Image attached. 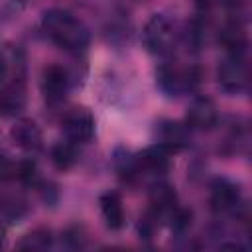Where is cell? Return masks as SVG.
I'll list each match as a JSON object with an SVG mask.
<instances>
[{"label": "cell", "instance_id": "cell-16", "mask_svg": "<svg viewBox=\"0 0 252 252\" xmlns=\"http://www.w3.org/2000/svg\"><path fill=\"white\" fill-rule=\"evenodd\" d=\"M248 122L240 116H232L226 124V136L222 142V152L226 154H242L248 148Z\"/></svg>", "mask_w": 252, "mask_h": 252}, {"label": "cell", "instance_id": "cell-8", "mask_svg": "<svg viewBox=\"0 0 252 252\" xmlns=\"http://www.w3.org/2000/svg\"><path fill=\"white\" fill-rule=\"evenodd\" d=\"M171 163V154L161 146L154 144L142 152H136V183H154L163 179Z\"/></svg>", "mask_w": 252, "mask_h": 252}, {"label": "cell", "instance_id": "cell-22", "mask_svg": "<svg viewBox=\"0 0 252 252\" xmlns=\"http://www.w3.org/2000/svg\"><path fill=\"white\" fill-rule=\"evenodd\" d=\"M26 0H0V22H10L22 14Z\"/></svg>", "mask_w": 252, "mask_h": 252}, {"label": "cell", "instance_id": "cell-23", "mask_svg": "<svg viewBox=\"0 0 252 252\" xmlns=\"http://www.w3.org/2000/svg\"><path fill=\"white\" fill-rule=\"evenodd\" d=\"M16 163L8 154L0 152V183H8L16 179Z\"/></svg>", "mask_w": 252, "mask_h": 252}, {"label": "cell", "instance_id": "cell-7", "mask_svg": "<svg viewBox=\"0 0 252 252\" xmlns=\"http://www.w3.org/2000/svg\"><path fill=\"white\" fill-rule=\"evenodd\" d=\"M61 130L65 134V140L77 146H85L93 142L96 134L94 114L85 106H71L61 114Z\"/></svg>", "mask_w": 252, "mask_h": 252}, {"label": "cell", "instance_id": "cell-5", "mask_svg": "<svg viewBox=\"0 0 252 252\" xmlns=\"http://www.w3.org/2000/svg\"><path fill=\"white\" fill-rule=\"evenodd\" d=\"M77 87V75L61 65V63H51L43 67L41 79H39V89L43 94V100L49 106H59L65 102L67 94Z\"/></svg>", "mask_w": 252, "mask_h": 252}, {"label": "cell", "instance_id": "cell-19", "mask_svg": "<svg viewBox=\"0 0 252 252\" xmlns=\"http://www.w3.org/2000/svg\"><path fill=\"white\" fill-rule=\"evenodd\" d=\"M55 242L53 230L47 226H35L30 232H26L18 242L16 248L18 250H47L51 248Z\"/></svg>", "mask_w": 252, "mask_h": 252}, {"label": "cell", "instance_id": "cell-1", "mask_svg": "<svg viewBox=\"0 0 252 252\" xmlns=\"http://www.w3.org/2000/svg\"><path fill=\"white\" fill-rule=\"evenodd\" d=\"M43 33L63 51L67 53H83L91 43L89 26L65 8H49L41 16Z\"/></svg>", "mask_w": 252, "mask_h": 252}, {"label": "cell", "instance_id": "cell-9", "mask_svg": "<svg viewBox=\"0 0 252 252\" xmlns=\"http://www.w3.org/2000/svg\"><path fill=\"white\" fill-rule=\"evenodd\" d=\"M217 41L222 45L226 55H246L248 32L242 14H228V18L217 30Z\"/></svg>", "mask_w": 252, "mask_h": 252}, {"label": "cell", "instance_id": "cell-20", "mask_svg": "<svg viewBox=\"0 0 252 252\" xmlns=\"http://www.w3.org/2000/svg\"><path fill=\"white\" fill-rule=\"evenodd\" d=\"M124 16L126 14H118L116 18H110L106 28H104L106 39L110 43H114V45H120V43L128 41V37H130V22Z\"/></svg>", "mask_w": 252, "mask_h": 252}, {"label": "cell", "instance_id": "cell-12", "mask_svg": "<svg viewBox=\"0 0 252 252\" xmlns=\"http://www.w3.org/2000/svg\"><path fill=\"white\" fill-rule=\"evenodd\" d=\"M179 207V199L175 193V187L167 183L165 179H158L150 183V193H148V211L159 220L167 222L169 215Z\"/></svg>", "mask_w": 252, "mask_h": 252}, {"label": "cell", "instance_id": "cell-21", "mask_svg": "<svg viewBox=\"0 0 252 252\" xmlns=\"http://www.w3.org/2000/svg\"><path fill=\"white\" fill-rule=\"evenodd\" d=\"M61 246L69 250H79L87 246V232L81 224H71L61 232Z\"/></svg>", "mask_w": 252, "mask_h": 252}, {"label": "cell", "instance_id": "cell-11", "mask_svg": "<svg viewBox=\"0 0 252 252\" xmlns=\"http://www.w3.org/2000/svg\"><path fill=\"white\" fill-rule=\"evenodd\" d=\"M154 138L158 146H161L169 154H177L189 146L191 130L187 128L185 122L171 120V118H159L154 126Z\"/></svg>", "mask_w": 252, "mask_h": 252}, {"label": "cell", "instance_id": "cell-15", "mask_svg": "<svg viewBox=\"0 0 252 252\" xmlns=\"http://www.w3.org/2000/svg\"><path fill=\"white\" fill-rule=\"evenodd\" d=\"M98 207H100V215H102V220H104L106 228L120 230L126 224V213H124V205H122L120 193L104 191L98 197Z\"/></svg>", "mask_w": 252, "mask_h": 252}, {"label": "cell", "instance_id": "cell-3", "mask_svg": "<svg viewBox=\"0 0 252 252\" xmlns=\"http://www.w3.org/2000/svg\"><path fill=\"white\" fill-rule=\"evenodd\" d=\"M144 47L158 57H171L181 45V26L163 12L152 14L142 30Z\"/></svg>", "mask_w": 252, "mask_h": 252}, {"label": "cell", "instance_id": "cell-18", "mask_svg": "<svg viewBox=\"0 0 252 252\" xmlns=\"http://www.w3.org/2000/svg\"><path fill=\"white\" fill-rule=\"evenodd\" d=\"M112 167L124 183L136 185V152H132L124 146L116 148L112 154Z\"/></svg>", "mask_w": 252, "mask_h": 252}, {"label": "cell", "instance_id": "cell-10", "mask_svg": "<svg viewBox=\"0 0 252 252\" xmlns=\"http://www.w3.org/2000/svg\"><path fill=\"white\" fill-rule=\"evenodd\" d=\"M219 106L209 96H195L185 114V124L191 132H211L219 126Z\"/></svg>", "mask_w": 252, "mask_h": 252}, {"label": "cell", "instance_id": "cell-4", "mask_svg": "<svg viewBox=\"0 0 252 252\" xmlns=\"http://www.w3.org/2000/svg\"><path fill=\"white\" fill-rule=\"evenodd\" d=\"M209 207L217 217H230L238 222H248V209L240 183L228 177L213 179L209 187Z\"/></svg>", "mask_w": 252, "mask_h": 252}, {"label": "cell", "instance_id": "cell-14", "mask_svg": "<svg viewBox=\"0 0 252 252\" xmlns=\"http://www.w3.org/2000/svg\"><path fill=\"white\" fill-rule=\"evenodd\" d=\"M28 100V81H14L0 85V114L18 116Z\"/></svg>", "mask_w": 252, "mask_h": 252}, {"label": "cell", "instance_id": "cell-17", "mask_svg": "<svg viewBox=\"0 0 252 252\" xmlns=\"http://www.w3.org/2000/svg\"><path fill=\"white\" fill-rule=\"evenodd\" d=\"M79 148L81 146H77V144H73L69 140H61V142L53 144L51 150H49V159H51L53 167L59 169V171L73 169L77 165V161H79V156H81Z\"/></svg>", "mask_w": 252, "mask_h": 252}, {"label": "cell", "instance_id": "cell-2", "mask_svg": "<svg viewBox=\"0 0 252 252\" xmlns=\"http://www.w3.org/2000/svg\"><path fill=\"white\" fill-rule=\"evenodd\" d=\"M201 69L195 63L165 59L156 67V85L167 98L191 94L201 85Z\"/></svg>", "mask_w": 252, "mask_h": 252}, {"label": "cell", "instance_id": "cell-13", "mask_svg": "<svg viewBox=\"0 0 252 252\" xmlns=\"http://www.w3.org/2000/svg\"><path fill=\"white\" fill-rule=\"evenodd\" d=\"M10 140L28 154H37L43 150V134L35 120L20 116L10 126Z\"/></svg>", "mask_w": 252, "mask_h": 252}, {"label": "cell", "instance_id": "cell-24", "mask_svg": "<svg viewBox=\"0 0 252 252\" xmlns=\"http://www.w3.org/2000/svg\"><path fill=\"white\" fill-rule=\"evenodd\" d=\"M193 4L197 6V10L201 14H209L215 8H220L222 6V0H193Z\"/></svg>", "mask_w": 252, "mask_h": 252}, {"label": "cell", "instance_id": "cell-6", "mask_svg": "<svg viewBox=\"0 0 252 252\" xmlns=\"http://www.w3.org/2000/svg\"><path fill=\"white\" fill-rule=\"evenodd\" d=\"M217 83L219 89L226 94H244L250 83L246 55H224V59L217 67Z\"/></svg>", "mask_w": 252, "mask_h": 252}, {"label": "cell", "instance_id": "cell-25", "mask_svg": "<svg viewBox=\"0 0 252 252\" xmlns=\"http://www.w3.org/2000/svg\"><path fill=\"white\" fill-rule=\"evenodd\" d=\"M4 246V228L0 226V248Z\"/></svg>", "mask_w": 252, "mask_h": 252}]
</instances>
